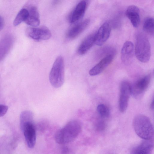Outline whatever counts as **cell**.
I'll return each mask as SVG.
<instances>
[{"label":"cell","instance_id":"cell-1","mask_svg":"<svg viewBox=\"0 0 154 154\" xmlns=\"http://www.w3.org/2000/svg\"><path fill=\"white\" fill-rule=\"evenodd\" d=\"M82 128V125L79 121L71 120L57 131L55 136V141L60 145L70 143L78 137Z\"/></svg>","mask_w":154,"mask_h":154},{"label":"cell","instance_id":"cell-2","mask_svg":"<svg viewBox=\"0 0 154 154\" xmlns=\"http://www.w3.org/2000/svg\"><path fill=\"white\" fill-rule=\"evenodd\" d=\"M33 115L28 110L22 112L20 115V123L28 147L33 148L35 144L36 132L33 122Z\"/></svg>","mask_w":154,"mask_h":154},{"label":"cell","instance_id":"cell-3","mask_svg":"<svg viewBox=\"0 0 154 154\" xmlns=\"http://www.w3.org/2000/svg\"><path fill=\"white\" fill-rule=\"evenodd\" d=\"M133 125L135 133L140 137L144 140L152 139L153 127L148 117L141 114L136 115L133 119Z\"/></svg>","mask_w":154,"mask_h":154},{"label":"cell","instance_id":"cell-4","mask_svg":"<svg viewBox=\"0 0 154 154\" xmlns=\"http://www.w3.org/2000/svg\"><path fill=\"white\" fill-rule=\"evenodd\" d=\"M134 53L137 58L141 62L146 63L149 60L151 55L150 43L143 33L139 32L136 35Z\"/></svg>","mask_w":154,"mask_h":154},{"label":"cell","instance_id":"cell-5","mask_svg":"<svg viewBox=\"0 0 154 154\" xmlns=\"http://www.w3.org/2000/svg\"><path fill=\"white\" fill-rule=\"evenodd\" d=\"M49 79L51 85L56 88L60 87L63 84L64 64L62 56H58L54 62L50 73Z\"/></svg>","mask_w":154,"mask_h":154},{"label":"cell","instance_id":"cell-6","mask_svg":"<svg viewBox=\"0 0 154 154\" xmlns=\"http://www.w3.org/2000/svg\"><path fill=\"white\" fill-rule=\"evenodd\" d=\"M131 85L127 81H122L120 88L119 108L120 112L124 113L126 110L131 94Z\"/></svg>","mask_w":154,"mask_h":154},{"label":"cell","instance_id":"cell-7","mask_svg":"<svg viewBox=\"0 0 154 154\" xmlns=\"http://www.w3.org/2000/svg\"><path fill=\"white\" fill-rule=\"evenodd\" d=\"M26 34L31 38L35 40H46L51 37V32L46 26L31 27L28 28Z\"/></svg>","mask_w":154,"mask_h":154},{"label":"cell","instance_id":"cell-8","mask_svg":"<svg viewBox=\"0 0 154 154\" xmlns=\"http://www.w3.org/2000/svg\"><path fill=\"white\" fill-rule=\"evenodd\" d=\"M151 75L148 74L138 80L131 85V94L138 97L143 93L148 88L150 82Z\"/></svg>","mask_w":154,"mask_h":154},{"label":"cell","instance_id":"cell-9","mask_svg":"<svg viewBox=\"0 0 154 154\" xmlns=\"http://www.w3.org/2000/svg\"><path fill=\"white\" fill-rule=\"evenodd\" d=\"M111 27L109 22L104 23L95 33L94 44L101 45L108 39L110 35Z\"/></svg>","mask_w":154,"mask_h":154},{"label":"cell","instance_id":"cell-10","mask_svg":"<svg viewBox=\"0 0 154 154\" xmlns=\"http://www.w3.org/2000/svg\"><path fill=\"white\" fill-rule=\"evenodd\" d=\"M134 53L133 43L131 41H127L124 44L121 52V58L125 64H128L131 62Z\"/></svg>","mask_w":154,"mask_h":154},{"label":"cell","instance_id":"cell-11","mask_svg":"<svg viewBox=\"0 0 154 154\" xmlns=\"http://www.w3.org/2000/svg\"><path fill=\"white\" fill-rule=\"evenodd\" d=\"M113 58L112 54L107 55L90 70L89 75L95 76L100 74L111 63Z\"/></svg>","mask_w":154,"mask_h":154},{"label":"cell","instance_id":"cell-12","mask_svg":"<svg viewBox=\"0 0 154 154\" xmlns=\"http://www.w3.org/2000/svg\"><path fill=\"white\" fill-rule=\"evenodd\" d=\"M90 23V19L88 18L76 24L68 31L67 37L70 39L76 38L85 29Z\"/></svg>","mask_w":154,"mask_h":154},{"label":"cell","instance_id":"cell-13","mask_svg":"<svg viewBox=\"0 0 154 154\" xmlns=\"http://www.w3.org/2000/svg\"><path fill=\"white\" fill-rule=\"evenodd\" d=\"M86 7V1L82 0L79 2L70 17V22L71 23H75L81 19L85 14Z\"/></svg>","mask_w":154,"mask_h":154},{"label":"cell","instance_id":"cell-14","mask_svg":"<svg viewBox=\"0 0 154 154\" xmlns=\"http://www.w3.org/2000/svg\"><path fill=\"white\" fill-rule=\"evenodd\" d=\"M125 14L134 27H137L139 26L140 18L139 10L138 7L134 5L129 6L126 9Z\"/></svg>","mask_w":154,"mask_h":154},{"label":"cell","instance_id":"cell-15","mask_svg":"<svg viewBox=\"0 0 154 154\" xmlns=\"http://www.w3.org/2000/svg\"><path fill=\"white\" fill-rule=\"evenodd\" d=\"M153 146L152 139L144 140L133 150L131 154H151Z\"/></svg>","mask_w":154,"mask_h":154},{"label":"cell","instance_id":"cell-16","mask_svg":"<svg viewBox=\"0 0 154 154\" xmlns=\"http://www.w3.org/2000/svg\"><path fill=\"white\" fill-rule=\"evenodd\" d=\"M95 33H92L88 36L79 46L77 52L81 55L87 53L94 44Z\"/></svg>","mask_w":154,"mask_h":154},{"label":"cell","instance_id":"cell-17","mask_svg":"<svg viewBox=\"0 0 154 154\" xmlns=\"http://www.w3.org/2000/svg\"><path fill=\"white\" fill-rule=\"evenodd\" d=\"M29 15V13L27 9L23 8L21 9L14 19L13 22L14 26H17L22 22H24Z\"/></svg>","mask_w":154,"mask_h":154},{"label":"cell","instance_id":"cell-18","mask_svg":"<svg viewBox=\"0 0 154 154\" xmlns=\"http://www.w3.org/2000/svg\"><path fill=\"white\" fill-rule=\"evenodd\" d=\"M154 19L152 18H147L143 24V30L147 34L153 35H154Z\"/></svg>","mask_w":154,"mask_h":154},{"label":"cell","instance_id":"cell-19","mask_svg":"<svg viewBox=\"0 0 154 154\" xmlns=\"http://www.w3.org/2000/svg\"><path fill=\"white\" fill-rule=\"evenodd\" d=\"M97 111L100 116L103 118H108L110 114L109 108L105 105L101 104L98 105L97 107Z\"/></svg>","mask_w":154,"mask_h":154},{"label":"cell","instance_id":"cell-20","mask_svg":"<svg viewBox=\"0 0 154 154\" xmlns=\"http://www.w3.org/2000/svg\"><path fill=\"white\" fill-rule=\"evenodd\" d=\"M24 22L27 24L33 27L38 26L40 23L39 17L29 15Z\"/></svg>","mask_w":154,"mask_h":154},{"label":"cell","instance_id":"cell-21","mask_svg":"<svg viewBox=\"0 0 154 154\" xmlns=\"http://www.w3.org/2000/svg\"><path fill=\"white\" fill-rule=\"evenodd\" d=\"M106 127V122L102 120H97L95 125L96 130L99 132L103 131L105 130Z\"/></svg>","mask_w":154,"mask_h":154},{"label":"cell","instance_id":"cell-22","mask_svg":"<svg viewBox=\"0 0 154 154\" xmlns=\"http://www.w3.org/2000/svg\"><path fill=\"white\" fill-rule=\"evenodd\" d=\"M29 12V15L39 17V14L37 8L34 5H31L27 9Z\"/></svg>","mask_w":154,"mask_h":154},{"label":"cell","instance_id":"cell-23","mask_svg":"<svg viewBox=\"0 0 154 154\" xmlns=\"http://www.w3.org/2000/svg\"><path fill=\"white\" fill-rule=\"evenodd\" d=\"M8 109L7 106L4 104H0V117L3 116L7 112Z\"/></svg>","mask_w":154,"mask_h":154},{"label":"cell","instance_id":"cell-24","mask_svg":"<svg viewBox=\"0 0 154 154\" xmlns=\"http://www.w3.org/2000/svg\"><path fill=\"white\" fill-rule=\"evenodd\" d=\"M61 154H70V150L69 148L66 146H62L61 149Z\"/></svg>","mask_w":154,"mask_h":154},{"label":"cell","instance_id":"cell-25","mask_svg":"<svg viewBox=\"0 0 154 154\" xmlns=\"http://www.w3.org/2000/svg\"><path fill=\"white\" fill-rule=\"evenodd\" d=\"M4 25V21L2 17L0 15V31L3 28Z\"/></svg>","mask_w":154,"mask_h":154},{"label":"cell","instance_id":"cell-26","mask_svg":"<svg viewBox=\"0 0 154 154\" xmlns=\"http://www.w3.org/2000/svg\"><path fill=\"white\" fill-rule=\"evenodd\" d=\"M150 108L151 109H154V99L152 100V101L150 105Z\"/></svg>","mask_w":154,"mask_h":154}]
</instances>
